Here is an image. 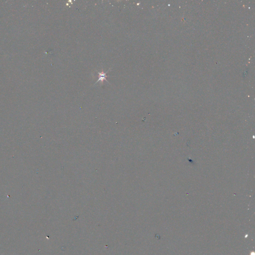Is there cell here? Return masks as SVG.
<instances>
[{
  "instance_id": "1",
  "label": "cell",
  "mask_w": 255,
  "mask_h": 255,
  "mask_svg": "<svg viewBox=\"0 0 255 255\" xmlns=\"http://www.w3.org/2000/svg\"><path fill=\"white\" fill-rule=\"evenodd\" d=\"M107 72L106 73H104L103 71H102L101 73H99L98 72V74H99V78L98 80H97V81L96 82V83H97V82L99 81H101V82H102V83H103L104 80H106V81H107V80H106V73H107Z\"/></svg>"
}]
</instances>
